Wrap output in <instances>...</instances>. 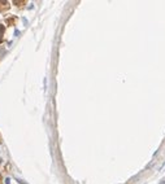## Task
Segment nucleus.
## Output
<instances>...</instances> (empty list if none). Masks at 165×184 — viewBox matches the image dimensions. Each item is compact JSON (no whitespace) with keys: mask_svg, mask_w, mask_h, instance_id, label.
<instances>
[{"mask_svg":"<svg viewBox=\"0 0 165 184\" xmlns=\"http://www.w3.org/2000/svg\"><path fill=\"white\" fill-rule=\"evenodd\" d=\"M160 184H165V182H161V183H160Z\"/></svg>","mask_w":165,"mask_h":184,"instance_id":"obj_2","label":"nucleus"},{"mask_svg":"<svg viewBox=\"0 0 165 184\" xmlns=\"http://www.w3.org/2000/svg\"><path fill=\"white\" fill-rule=\"evenodd\" d=\"M1 34H3V26L0 25V42H1Z\"/></svg>","mask_w":165,"mask_h":184,"instance_id":"obj_1","label":"nucleus"}]
</instances>
